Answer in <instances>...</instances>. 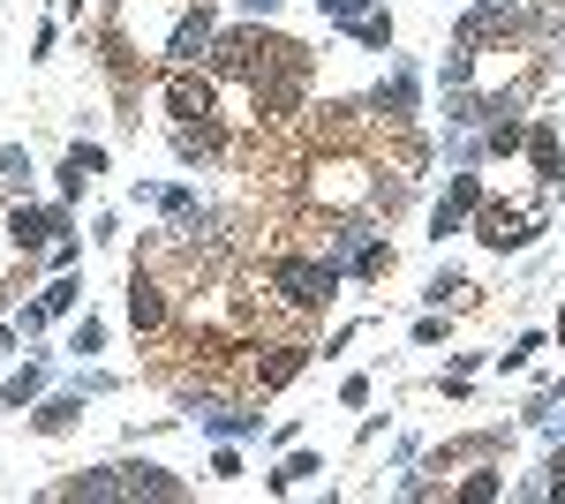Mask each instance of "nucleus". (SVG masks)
I'll return each instance as SVG.
<instances>
[{"instance_id": "2f4dec72", "label": "nucleus", "mask_w": 565, "mask_h": 504, "mask_svg": "<svg viewBox=\"0 0 565 504\" xmlns=\"http://www.w3.org/2000/svg\"><path fill=\"white\" fill-rule=\"evenodd\" d=\"M551 497H565V444L551 452Z\"/></svg>"}, {"instance_id": "473e14b6", "label": "nucleus", "mask_w": 565, "mask_h": 504, "mask_svg": "<svg viewBox=\"0 0 565 504\" xmlns=\"http://www.w3.org/2000/svg\"><path fill=\"white\" fill-rule=\"evenodd\" d=\"M271 8H279V0H242V15H271Z\"/></svg>"}, {"instance_id": "6e6552de", "label": "nucleus", "mask_w": 565, "mask_h": 504, "mask_svg": "<svg viewBox=\"0 0 565 504\" xmlns=\"http://www.w3.org/2000/svg\"><path fill=\"white\" fill-rule=\"evenodd\" d=\"M309 369V346H264L257 362H249V384L257 392H279V384H295Z\"/></svg>"}, {"instance_id": "ddd939ff", "label": "nucleus", "mask_w": 565, "mask_h": 504, "mask_svg": "<svg viewBox=\"0 0 565 504\" xmlns=\"http://www.w3.org/2000/svg\"><path fill=\"white\" fill-rule=\"evenodd\" d=\"M121 497H189V482L143 460V467H121Z\"/></svg>"}, {"instance_id": "cd10ccee", "label": "nucleus", "mask_w": 565, "mask_h": 504, "mask_svg": "<svg viewBox=\"0 0 565 504\" xmlns=\"http://www.w3.org/2000/svg\"><path fill=\"white\" fill-rule=\"evenodd\" d=\"M370 8H377V0H324V15H332V23H340V31H354V23H362V15H370Z\"/></svg>"}, {"instance_id": "393cba45", "label": "nucleus", "mask_w": 565, "mask_h": 504, "mask_svg": "<svg viewBox=\"0 0 565 504\" xmlns=\"http://www.w3.org/2000/svg\"><path fill=\"white\" fill-rule=\"evenodd\" d=\"M354 39L370 45V53H385V45H392V15H385V8H370V15L354 23Z\"/></svg>"}, {"instance_id": "1a4fd4ad", "label": "nucleus", "mask_w": 565, "mask_h": 504, "mask_svg": "<svg viewBox=\"0 0 565 504\" xmlns=\"http://www.w3.org/2000/svg\"><path fill=\"white\" fill-rule=\"evenodd\" d=\"M98 173H106V151H98V143H68V151H61V173H53V181H61V196L76 204V196H84Z\"/></svg>"}, {"instance_id": "c9c22d12", "label": "nucleus", "mask_w": 565, "mask_h": 504, "mask_svg": "<svg viewBox=\"0 0 565 504\" xmlns=\"http://www.w3.org/2000/svg\"><path fill=\"white\" fill-rule=\"evenodd\" d=\"M558 339H565V317H558Z\"/></svg>"}, {"instance_id": "f3484780", "label": "nucleus", "mask_w": 565, "mask_h": 504, "mask_svg": "<svg viewBox=\"0 0 565 504\" xmlns=\"http://www.w3.org/2000/svg\"><path fill=\"white\" fill-rule=\"evenodd\" d=\"M348 271H354V279H385V271H392V242H370V234H362L354 256H348Z\"/></svg>"}, {"instance_id": "a878e982", "label": "nucleus", "mask_w": 565, "mask_h": 504, "mask_svg": "<svg viewBox=\"0 0 565 504\" xmlns=\"http://www.w3.org/2000/svg\"><path fill=\"white\" fill-rule=\"evenodd\" d=\"M535 354H543V332H521L513 346H505V354H498V369H527Z\"/></svg>"}, {"instance_id": "423d86ee", "label": "nucleus", "mask_w": 565, "mask_h": 504, "mask_svg": "<svg viewBox=\"0 0 565 504\" xmlns=\"http://www.w3.org/2000/svg\"><path fill=\"white\" fill-rule=\"evenodd\" d=\"M476 204H482V181H476L468 167H460L452 181H445V196H437V211H430V234H437V242H445V234H460V226L476 218Z\"/></svg>"}, {"instance_id": "9d476101", "label": "nucleus", "mask_w": 565, "mask_h": 504, "mask_svg": "<svg viewBox=\"0 0 565 504\" xmlns=\"http://www.w3.org/2000/svg\"><path fill=\"white\" fill-rule=\"evenodd\" d=\"M527 167H535V181H543V196H558L565 159H558V136H551V121H535V128H527Z\"/></svg>"}, {"instance_id": "20e7f679", "label": "nucleus", "mask_w": 565, "mask_h": 504, "mask_svg": "<svg viewBox=\"0 0 565 504\" xmlns=\"http://www.w3.org/2000/svg\"><path fill=\"white\" fill-rule=\"evenodd\" d=\"M167 317H174V301H167V287H159V271L136 256V271H129V324H136V332H167Z\"/></svg>"}, {"instance_id": "7c9ffc66", "label": "nucleus", "mask_w": 565, "mask_h": 504, "mask_svg": "<svg viewBox=\"0 0 565 504\" xmlns=\"http://www.w3.org/2000/svg\"><path fill=\"white\" fill-rule=\"evenodd\" d=\"M340 407H370V377H348V384H340Z\"/></svg>"}, {"instance_id": "7ed1b4c3", "label": "nucleus", "mask_w": 565, "mask_h": 504, "mask_svg": "<svg viewBox=\"0 0 565 504\" xmlns=\"http://www.w3.org/2000/svg\"><path fill=\"white\" fill-rule=\"evenodd\" d=\"M212 39H218V15H212V0H196V8H181V23H174V39H167V68H196L204 53H212Z\"/></svg>"}, {"instance_id": "72a5a7b5", "label": "nucleus", "mask_w": 565, "mask_h": 504, "mask_svg": "<svg viewBox=\"0 0 565 504\" xmlns=\"http://www.w3.org/2000/svg\"><path fill=\"white\" fill-rule=\"evenodd\" d=\"M15 339H23L15 324H0V354H15Z\"/></svg>"}, {"instance_id": "aec40b11", "label": "nucleus", "mask_w": 565, "mask_h": 504, "mask_svg": "<svg viewBox=\"0 0 565 504\" xmlns=\"http://www.w3.org/2000/svg\"><path fill=\"white\" fill-rule=\"evenodd\" d=\"M498 490H505V474H498V467H490V460H482L476 474H468V482H452V497H460V504H490V497H498Z\"/></svg>"}, {"instance_id": "dca6fc26", "label": "nucleus", "mask_w": 565, "mask_h": 504, "mask_svg": "<svg viewBox=\"0 0 565 504\" xmlns=\"http://www.w3.org/2000/svg\"><path fill=\"white\" fill-rule=\"evenodd\" d=\"M61 497H121V467H84V474H68Z\"/></svg>"}, {"instance_id": "412c9836", "label": "nucleus", "mask_w": 565, "mask_h": 504, "mask_svg": "<svg viewBox=\"0 0 565 504\" xmlns=\"http://www.w3.org/2000/svg\"><path fill=\"white\" fill-rule=\"evenodd\" d=\"M0 392H8V407H31V399L45 392V362H23V369H15V377L0 384Z\"/></svg>"}, {"instance_id": "b1692460", "label": "nucleus", "mask_w": 565, "mask_h": 504, "mask_svg": "<svg viewBox=\"0 0 565 504\" xmlns=\"http://www.w3.org/2000/svg\"><path fill=\"white\" fill-rule=\"evenodd\" d=\"M0 181L8 189H31V151L23 143H0Z\"/></svg>"}, {"instance_id": "39448f33", "label": "nucleus", "mask_w": 565, "mask_h": 504, "mask_svg": "<svg viewBox=\"0 0 565 504\" xmlns=\"http://www.w3.org/2000/svg\"><path fill=\"white\" fill-rule=\"evenodd\" d=\"M415 106H423V76L399 61L385 84L370 90V114H377V121H392V128H407V121H415Z\"/></svg>"}, {"instance_id": "4be33fe9", "label": "nucleus", "mask_w": 565, "mask_h": 504, "mask_svg": "<svg viewBox=\"0 0 565 504\" xmlns=\"http://www.w3.org/2000/svg\"><path fill=\"white\" fill-rule=\"evenodd\" d=\"M76 294H84V279H76V271H61V279L39 294V309H45V317H68V309H76Z\"/></svg>"}, {"instance_id": "bb28decb", "label": "nucleus", "mask_w": 565, "mask_h": 504, "mask_svg": "<svg viewBox=\"0 0 565 504\" xmlns=\"http://www.w3.org/2000/svg\"><path fill=\"white\" fill-rule=\"evenodd\" d=\"M98 346H106V324H98V317H84V324L68 332V354H98Z\"/></svg>"}, {"instance_id": "f704fd0d", "label": "nucleus", "mask_w": 565, "mask_h": 504, "mask_svg": "<svg viewBox=\"0 0 565 504\" xmlns=\"http://www.w3.org/2000/svg\"><path fill=\"white\" fill-rule=\"evenodd\" d=\"M68 15H84V0H68Z\"/></svg>"}, {"instance_id": "2eb2a0df", "label": "nucleus", "mask_w": 565, "mask_h": 504, "mask_svg": "<svg viewBox=\"0 0 565 504\" xmlns=\"http://www.w3.org/2000/svg\"><path fill=\"white\" fill-rule=\"evenodd\" d=\"M482 151H490V159H513V151H527L521 114H498V121H482Z\"/></svg>"}, {"instance_id": "c756f323", "label": "nucleus", "mask_w": 565, "mask_h": 504, "mask_svg": "<svg viewBox=\"0 0 565 504\" xmlns=\"http://www.w3.org/2000/svg\"><path fill=\"white\" fill-rule=\"evenodd\" d=\"M212 474H218V482H234V474H242V452H234V444H218V452H212Z\"/></svg>"}, {"instance_id": "e433bc0d", "label": "nucleus", "mask_w": 565, "mask_h": 504, "mask_svg": "<svg viewBox=\"0 0 565 504\" xmlns=\"http://www.w3.org/2000/svg\"><path fill=\"white\" fill-rule=\"evenodd\" d=\"M0 407H8V392H0Z\"/></svg>"}, {"instance_id": "f8f14e48", "label": "nucleus", "mask_w": 565, "mask_h": 504, "mask_svg": "<svg viewBox=\"0 0 565 504\" xmlns=\"http://www.w3.org/2000/svg\"><path fill=\"white\" fill-rule=\"evenodd\" d=\"M204 429L234 444V437H257V429H264V415H257V407H242V399H212V407H204Z\"/></svg>"}, {"instance_id": "4c0bfd02", "label": "nucleus", "mask_w": 565, "mask_h": 504, "mask_svg": "<svg viewBox=\"0 0 565 504\" xmlns=\"http://www.w3.org/2000/svg\"><path fill=\"white\" fill-rule=\"evenodd\" d=\"M558 45H565V31H558Z\"/></svg>"}, {"instance_id": "5701e85b", "label": "nucleus", "mask_w": 565, "mask_h": 504, "mask_svg": "<svg viewBox=\"0 0 565 504\" xmlns=\"http://www.w3.org/2000/svg\"><path fill=\"white\" fill-rule=\"evenodd\" d=\"M309 474H324V460H317V452H287V467L271 474V490H295V482H309Z\"/></svg>"}, {"instance_id": "6ab92c4d", "label": "nucleus", "mask_w": 565, "mask_h": 504, "mask_svg": "<svg viewBox=\"0 0 565 504\" xmlns=\"http://www.w3.org/2000/svg\"><path fill=\"white\" fill-rule=\"evenodd\" d=\"M498 452V437H468V444H445V452H430V467L423 474H445V467H460V460H490Z\"/></svg>"}, {"instance_id": "f257e3e1", "label": "nucleus", "mask_w": 565, "mask_h": 504, "mask_svg": "<svg viewBox=\"0 0 565 504\" xmlns=\"http://www.w3.org/2000/svg\"><path fill=\"white\" fill-rule=\"evenodd\" d=\"M340 279H348V264H332V256H271V294L295 317H324L340 301Z\"/></svg>"}, {"instance_id": "4468645a", "label": "nucleus", "mask_w": 565, "mask_h": 504, "mask_svg": "<svg viewBox=\"0 0 565 504\" xmlns=\"http://www.w3.org/2000/svg\"><path fill=\"white\" fill-rule=\"evenodd\" d=\"M84 384H76V392H53V399H45L39 415H31V429H39V437H61V429H76V415H84Z\"/></svg>"}, {"instance_id": "c85d7f7f", "label": "nucleus", "mask_w": 565, "mask_h": 504, "mask_svg": "<svg viewBox=\"0 0 565 504\" xmlns=\"http://www.w3.org/2000/svg\"><path fill=\"white\" fill-rule=\"evenodd\" d=\"M8 264H31V256L15 249V234H8V218H0V287H8Z\"/></svg>"}, {"instance_id": "f03ea898", "label": "nucleus", "mask_w": 565, "mask_h": 504, "mask_svg": "<svg viewBox=\"0 0 565 504\" xmlns=\"http://www.w3.org/2000/svg\"><path fill=\"white\" fill-rule=\"evenodd\" d=\"M535 234H543V204H490V196L476 204V242L482 249L513 256V249H527Z\"/></svg>"}, {"instance_id": "a211bd4d", "label": "nucleus", "mask_w": 565, "mask_h": 504, "mask_svg": "<svg viewBox=\"0 0 565 504\" xmlns=\"http://www.w3.org/2000/svg\"><path fill=\"white\" fill-rule=\"evenodd\" d=\"M423 301H430V309H468V301H476V287H468L460 271H437L430 287H423Z\"/></svg>"}, {"instance_id": "9b49d317", "label": "nucleus", "mask_w": 565, "mask_h": 504, "mask_svg": "<svg viewBox=\"0 0 565 504\" xmlns=\"http://www.w3.org/2000/svg\"><path fill=\"white\" fill-rule=\"evenodd\" d=\"M174 151L181 159H189V167H196V159H218V151H226V121H174Z\"/></svg>"}, {"instance_id": "0eeeda50", "label": "nucleus", "mask_w": 565, "mask_h": 504, "mask_svg": "<svg viewBox=\"0 0 565 504\" xmlns=\"http://www.w3.org/2000/svg\"><path fill=\"white\" fill-rule=\"evenodd\" d=\"M8 234H15V249H23V256H39L53 234H68V211H61V204H15V211H8Z\"/></svg>"}]
</instances>
